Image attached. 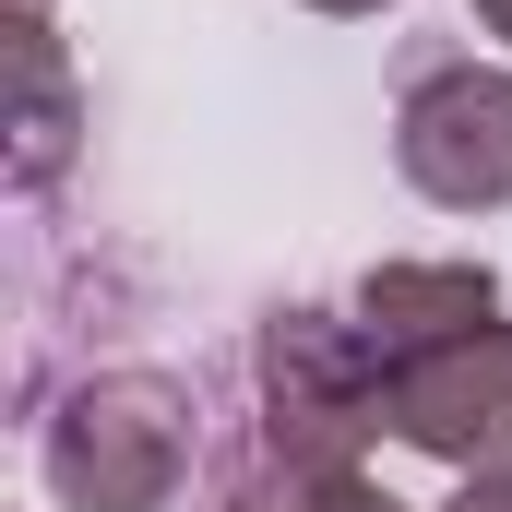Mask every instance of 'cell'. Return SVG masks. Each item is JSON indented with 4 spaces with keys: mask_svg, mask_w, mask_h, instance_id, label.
<instances>
[{
    "mask_svg": "<svg viewBox=\"0 0 512 512\" xmlns=\"http://www.w3.org/2000/svg\"><path fill=\"white\" fill-rule=\"evenodd\" d=\"M36 477L60 512H167L191 477V393L167 370H96L36 429Z\"/></svg>",
    "mask_w": 512,
    "mask_h": 512,
    "instance_id": "cell-1",
    "label": "cell"
},
{
    "mask_svg": "<svg viewBox=\"0 0 512 512\" xmlns=\"http://www.w3.org/2000/svg\"><path fill=\"white\" fill-rule=\"evenodd\" d=\"M251 370H262V429H251L262 465H358L393 429V405H382L393 370L358 334V310H274Z\"/></svg>",
    "mask_w": 512,
    "mask_h": 512,
    "instance_id": "cell-2",
    "label": "cell"
},
{
    "mask_svg": "<svg viewBox=\"0 0 512 512\" xmlns=\"http://www.w3.org/2000/svg\"><path fill=\"white\" fill-rule=\"evenodd\" d=\"M393 167L441 215H501L512 203V72L501 60H441L393 108Z\"/></svg>",
    "mask_w": 512,
    "mask_h": 512,
    "instance_id": "cell-3",
    "label": "cell"
},
{
    "mask_svg": "<svg viewBox=\"0 0 512 512\" xmlns=\"http://www.w3.org/2000/svg\"><path fill=\"white\" fill-rule=\"evenodd\" d=\"M393 441L453 465V477H512V322H477L429 358H393Z\"/></svg>",
    "mask_w": 512,
    "mask_h": 512,
    "instance_id": "cell-4",
    "label": "cell"
},
{
    "mask_svg": "<svg viewBox=\"0 0 512 512\" xmlns=\"http://www.w3.org/2000/svg\"><path fill=\"white\" fill-rule=\"evenodd\" d=\"M358 334L393 358H429V346H453V334H477V322H501V274L489 262H382V274H358Z\"/></svg>",
    "mask_w": 512,
    "mask_h": 512,
    "instance_id": "cell-5",
    "label": "cell"
},
{
    "mask_svg": "<svg viewBox=\"0 0 512 512\" xmlns=\"http://www.w3.org/2000/svg\"><path fill=\"white\" fill-rule=\"evenodd\" d=\"M12 72H24V108H12V167H24V191L36 179H60V155H72V72H60V48H48V24H12Z\"/></svg>",
    "mask_w": 512,
    "mask_h": 512,
    "instance_id": "cell-6",
    "label": "cell"
},
{
    "mask_svg": "<svg viewBox=\"0 0 512 512\" xmlns=\"http://www.w3.org/2000/svg\"><path fill=\"white\" fill-rule=\"evenodd\" d=\"M215 512H405L393 501V489H370V477H358V465H239V477H227V501Z\"/></svg>",
    "mask_w": 512,
    "mask_h": 512,
    "instance_id": "cell-7",
    "label": "cell"
},
{
    "mask_svg": "<svg viewBox=\"0 0 512 512\" xmlns=\"http://www.w3.org/2000/svg\"><path fill=\"white\" fill-rule=\"evenodd\" d=\"M441 512H512V477H465V489H453Z\"/></svg>",
    "mask_w": 512,
    "mask_h": 512,
    "instance_id": "cell-8",
    "label": "cell"
},
{
    "mask_svg": "<svg viewBox=\"0 0 512 512\" xmlns=\"http://www.w3.org/2000/svg\"><path fill=\"white\" fill-rule=\"evenodd\" d=\"M477 24H489V36H501V48H512V0H477Z\"/></svg>",
    "mask_w": 512,
    "mask_h": 512,
    "instance_id": "cell-9",
    "label": "cell"
},
{
    "mask_svg": "<svg viewBox=\"0 0 512 512\" xmlns=\"http://www.w3.org/2000/svg\"><path fill=\"white\" fill-rule=\"evenodd\" d=\"M310 12H393V0H310Z\"/></svg>",
    "mask_w": 512,
    "mask_h": 512,
    "instance_id": "cell-10",
    "label": "cell"
},
{
    "mask_svg": "<svg viewBox=\"0 0 512 512\" xmlns=\"http://www.w3.org/2000/svg\"><path fill=\"white\" fill-rule=\"evenodd\" d=\"M12 24H48V0H12Z\"/></svg>",
    "mask_w": 512,
    "mask_h": 512,
    "instance_id": "cell-11",
    "label": "cell"
}]
</instances>
